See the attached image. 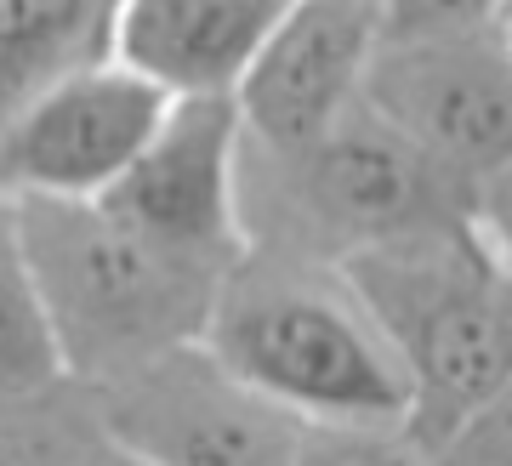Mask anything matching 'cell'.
I'll use <instances>...</instances> for the list:
<instances>
[{
  "mask_svg": "<svg viewBox=\"0 0 512 466\" xmlns=\"http://www.w3.org/2000/svg\"><path fill=\"white\" fill-rule=\"evenodd\" d=\"M382 330L410 387L404 444L450 455L507 410L512 387V279L507 233L484 222L427 228L330 262Z\"/></svg>",
  "mask_w": 512,
  "mask_h": 466,
  "instance_id": "cell-1",
  "label": "cell"
},
{
  "mask_svg": "<svg viewBox=\"0 0 512 466\" xmlns=\"http://www.w3.org/2000/svg\"><path fill=\"white\" fill-rule=\"evenodd\" d=\"M200 341L239 387L319 432H404V370L330 262L279 245H245L222 273Z\"/></svg>",
  "mask_w": 512,
  "mask_h": 466,
  "instance_id": "cell-2",
  "label": "cell"
},
{
  "mask_svg": "<svg viewBox=\"0 0 512 466\" xmlns=\"http://www.w3.org/2000/svg\"><path fill=\"white\" fill-rule=\"evenodd\" d=\"M63 376L103 381L205 336L228 262L154 245L97 199H12Z\"/></svg>",
  "mask_w": 512,
  "mask_h": 466,
  "instance_id": "cell-3",
  "label": "cell"
},
{
  "mask_svg": "<svg viewBox=\"0 0 512 466\" xmlns=\"http://www.w3.org/2000/svg\"><path fill=\"white\" fill-rule=\"evenodd\" d=\"M450 222H484L473 194L370 114L342 108L302 148L268 154L239 143V228L245 245L342 262ZM490 228V222H484Z\"/></svg>",
  "mask_w": 512,
  "mask_h": 466,
  "instance_id": "cell-4",
  "label": "cell"
},
{
  "mask_svg": "<svg viewBox=\"0 0 512 466\" xmlns=\"http://www.w3.org/2000/svg\"><path fill=\"white\" fill-rule=\"evenodd\" d=\"M359 103L393 137L433 160L473 194L478 216L507 233L512 177V46L507 23L461 40L376 46L359 80Z\"/></svg>",
  "mask_w": 512,
  "mask_h": 466,
  "instance_id": "cell-5",
  "label": "cell"
},
{
  "mask_svg": "<svg viewBox=\"0 0 512 466\" xmlns=\"http://www.w3.org/2000/svg\"><path fill=\"white\" fill-rule=\"evenodd\" d=\"M92 393L103 404L114 444L126 449V461L285 466V461H302L313 444L342 438V432H319L308 421H296L291 410L256 398L251 387H239L205 353V341L171 347V353L103 381Z\"/></svg>",
  "mask_w": 512,
  "mask_h": 466,
  "instance_id": "cell-6",
  "label": "cell"
},
{
  "mask_svg": "<svg viewBox=\"0 0 512 466\" xmlns=\"http://www.w3.org/2000/svg\"><path fill=\"white\" fill-rule=\"evenodd\" d=\"M165 103L171 97L154 80L131 74L114 57L63 69L0 126V194L97 199L148 143Z\"/></svg>",
  "mask_w": 512,
  "mask_h": 466,
  "instance_id": "cell-7",
  "label": "cell"
},
{
  "mask_svg": "<svg viewBox=\"0 0 512 466\" xmlns=\"http://www.w3.org/2000/svg\"><path fill=\"white\" fill-rule=\"evenodd\" d=\"M239 114L234 97H171L160 126L131 165L97 194V205L154 245L234 262L239 228Z\"/></svg>",
  "mask_w": 512,
  "mask_h": 466,
  "instance_id": "cell-8",
  "label": "cell"
},
{
  "mask_svg": "<svg viewBox=\"0 0 512 466\" xmlns=\"http://www.w3.org/2000/svg\"><path fill=\"white\" fill-rule=\"evenodd\" d=\"M370 52H376L370 0H291L234 86L245 143L285 154L319 137L342 108L359 103Z\"/></svg>",
  "mask_w": 512,
  "mask_h": 466,
  "instance_id": "cell-9",
  "label": "cell"
},
{
  "mask_svg": "<svg viewBox=\"0 0 512 466\" xmlns=\"http://www.w3.org/2000/svg\"><path fill=\"white\" fill-rule=\"evenodd\" d=\"M291 0H120L109 57L165 97H234Z\"/></svg>",
  "mask_w": 512,
  "mask_h": 466,
  "instance_id": "cell-10",
  "label": "cell"
},
{
  "mask_svg": "<svg viewBox=\"0 0 512 466\" xmlns=\"http://www.w3.org/2000/svg\"><path fill=\"white\" fill-rule=\"evenodd\" d=\"M120 0H0V126L63 69L109 57Z\"/></svg>",
  "mask_w": 512,
  "mask_h": 466,
  "instance_id": "cell-11",
  "label": "cell"
},
{
  "mask_svg": "<svg viewBox=\"0 0 512 466\" xmlns=\"http://www.w3.org/2000/svg\"><path fill=\"white\" fill-rule=\"evenodd\" d=\"M0 461H126L103 404L86 381L52 376L18 398H0Z\"/></svg>",
  "mask_w": 512,
  "mask_h": 466,
  "instance_id": "cell-12",
  "label": "cell"
},
{
  "mask_svg": "<svg viewBox=\"0 0 512 466\" xmlns=\"http://www.w3.org/2000/svg\"><path fill=\"white\" fill-rule=\"evenodd\" d=\"M52 376H63L52 324H46V307H40L29 256H23L18 211L0 194V398H18Z\"/></svg>",
  "mask_w": 512,
  "mask_h": 466,
  "instance_id": "cell-13",
  "label": "cell"
},
{
  "mask_svg": "<svg viewBox=\"0 0 512 466\" xmlns=\"http://www.w3.org/2000/svg\"><path fill=\"white\" fill-rule=\"evenodd\" d=\"M370 6H376V46L461 40L507 23V0H370Z\"/></svg>",
  "mask_w": 512,
  "mask_h": 466,
  "instance_id": "cell-14",
  "label": "cell"
}]
</instances>
